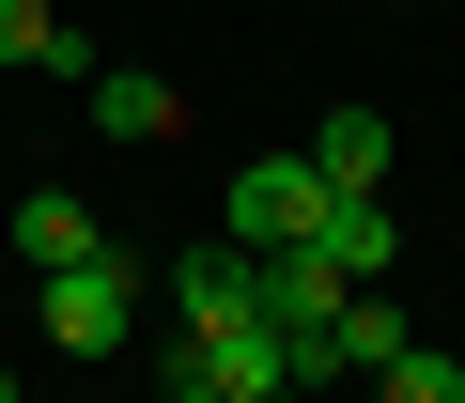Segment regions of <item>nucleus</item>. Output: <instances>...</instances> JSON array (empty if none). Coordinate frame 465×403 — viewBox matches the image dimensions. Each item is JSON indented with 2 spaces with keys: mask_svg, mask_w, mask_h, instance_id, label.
<instances>
[{
  "mask_svg": "<svg viewBox=\"0 0 465 403\" xmlns=\"http://www.w3.org/2000/svg\"><path fill=\"white\" fill-rule=\"evenodd\" d=\"M311 218H326V171L311 155H249L232 171V249H311Z\"/></svg>",
  "mask_w": 465,
  "mask_h": 403,
  "instance_id": "obj_1",
  "label": "nucleus"
},
{
  "mask_svg": "<svg viewBox=\"0 0 465 403\" xmlns=\"http://www.w3.org/2000/svg\"><path fill=\"white\" fill-rule=\"evenodd\" d=\"M124 310H140V280H124L109 249L47 280V341H63V357H124Z\"/></svg>",
  "mask_w": 465,
  "mask_h": 403,
  "instance_id": "obj_2",
  "label": "nucleus"
},
{
  "mask_svg": "<svg viewBox=\"0 0 465 403\" xmlns=\"http://www.w3.org/2000/svg\"><path fill=\"white\" fill-rule=\"evenodd\" d=\"M78 93H94V140H124V155H155V140H186V93H171L155 63H94Z\"/></svg>",
  "mask_w": 465,
  "mask_h": 403,
  "instance_id": "obj_3",
  "label": "nucleus"
},
{
  "mask_svg": "<svg viewBox=\"0 0 465 403\" xmlns=\"http://www.w3.org/2000/svg\"><path fill=\"white\" fill-rule=\"evenodd\" d=\"M341 295H357V280H341L326 249H249V310H264L280 341H311V326H326Z\"/></svg>",
  "mask_w": 465,
  "mask_h": 403,
  "instance_id": "obj_4",
  "label": "nucleus"
},
{
  "mask_svg": "<svg viewBox=\"0 0 465 403\" xmlns=\"http://www.w3.org/2000/svg\"><path fill=\"white\" fill-rule=\"evenodd\" d=\"M311 249H326L341 280H388V264H403V233H388V202H372V186H326V218H311Z\"/></svg>",
  "mask_w": 465,
  "mask_h": 403,
  "instance_id": "obj_5",
  "label": "nucleus"
},
{
  "mask_svg": "<svg viewBox=\"0 0 465 403\" xmlns=\"http://www.w3.org/2000/svg\"><path fill=\"white\" fill-rule=\"evenodd\" d=\"M94 249H109V233H94V202H63V186L16 202V264H32V280H63V264H94Z\"/></svg>",
  "mask_w": 465,
  "mask_h": 403,
  "instance_id": "obj_6",
  "label": "nucleus"
},
{
  "mask_svg": "<svg viewBox=\"0 0 465 403\" xmlns=\"http://www.w3.org/2000/svg\"><path fill=\"white\" fill-rule=\"evenodd\" d=\"M295 155H311L326 186H372V171H388V109H326V124H311Z\"/></svg>",
  "mask_w": 465,
  "mask_h": 403,
  "instance_id": "obj_7",
  "label": "nucleus"
},
{
  "mask_svg": "<svg viewBox=\"0 0 465 403\" xmlns=\"http://www.w3.org/2000/svg\"><path fill=\"white\" fill-rule=\"evenodd\" d=\"M0 63H32V78H78V32L47 16V0H0Z\"/></svg>",
  "mask_w": 465,
  "mask_h": 403,
  "instance_id": "obj_8",
  "label": "nucleus"
},
{
  "mask_svg": "<svg viewBox=\"0 0 465 403\" xmlns=\"http://www.w3.org/2000/svg\"><path fill=\"white\" fill-rule=\"evenodd\" d=\"M372 403H465V357H434V341H403V357L372 372Z\"/></svg>",
  "mask_w": 465,
  "mask_h": 403,
  "instance_id": "obj_9",
  "label": "nucleus"
},
{
  "mask_svg": "<svg viewBox=\"0 0 465 403\" xmlns=\"http://www.w3.org/2000/svg\"><path fill=\"white\" fill-rule=\"evenodd\" d=\"M155 403H232V388H217V372H202V357L171 341V372H155Z\"/></svg>",
  "mask_w": 465,
  "mask_h": 403,
  "instance_id": "obj_10",
  "label": "nucleus"
},
{
  "mask_svg": "<svg viewBox=\"0 0 465 403\" xmlns=\"http://www.w3.org/2000/svg\"><path fill=\"white\" fill-rule=\"evenodd\" d=\"M249 403H311V388H249Z\"/></svg>",
  "mask_w": 465,
  "mask_h": 403,
  "instance_id": "obj_11",
  "label": "nucleus"
},
{
  "mask_svg": "<svg viewBox=\"0 0 465 403\" xmlns=\"http://www.w3.org/2000/svg\"><path fill=\"white\" fill-rule=\"evenodd\" d=\"M0 403H16V388H0Z\"/></svg>",
  "mask_w": 465,
  "mask_h": 403,
  "instance_id": "obj_12",
  "label": "nucleus"
},
{
  "mask_svg": "<svg viewBox=\"0 0 465 403\" xmlns=\"http://www.w3.org/2000/svg\"><path fill=\"white\" fill-rule=\"evenodd\" d=\"M450 357H465V341H450Z\"/></svg>",
  "mask_w": 465,
  "mask_h": 403,
  "instance_id": "obj_13",
  "label": "nucleus"
}]
</instances>
